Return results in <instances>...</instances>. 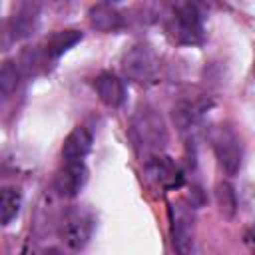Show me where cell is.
I'll return each mask as SVG.
<instances>
[{"label":"cell","instance_id":"6da1fadb","mask_svg":"<svg viewBox=\"0 0 255 255\" xmlns=\"http://www.w3.org/2000/svg\"><path fill=\"white\" fill-rule=\"evenodd\" d=\"M131 141L139 155H145V161L153 155H159L167 145V128L157 110L143 106L131 118L129 128Z\"/></svg>","mask_w":255,"mask_h":255},{"label":"cell","instance_id":"7a4b0ae2","mask_svg":"<svg viewBox=\"0 0 255 255\" xmlns=\"http://www.w3.org/2000/svg\"><path fill=\"white\" fill-rule=\"evenodd\" d=\"M167 34L173 42L185 46H197L203 42V16L195 4L183 2L171 8L167 18Z\"/></svg>","mask_w":255,"mask_h":255},{"label":"cell","instance_id":"3957f363","mask_svg":"<svg viewBox=\"0 0 255 255\" xmlns=\"http://www.w3.org/2000/svg\"><path fill=\"white\" fill-rule=\"evenodd\" d=\"M122 70L128 80L139 86H151L159 76V58L151 46L139 42L129 46L122 56Z\"/></svg>","mask_w":255,"mask_h":255},{"label":"cell","instance_id":"277c9868","mask_svg":"<svg viewBox=\"0 0 255 255\" xmlns=\"http://www.w3.org/2000/svg\"><path fill=\"white\" fill-rule=\"evenodd\" d=\"M96 219L92 211H88L86 207H72L64 213L60 221V237L70 249L80 251L90 243Z\"/></svg>","mask_w":255,"mask_h":255},{"label":"cell","instance_id":"5b68a950","mask_svg":"<svg viewBox=\"0 0 255 255\" xmlns=\"http://www.w3.org/2000/svg\"><path fill=\"white\" fill-rule=\"evenodd\" d=\"M169 233H171V245L177 255H191L193 243H195V217L193 209L185 205L183 201L169 205Z\"/></svg>","mask_w":255,"mask_h":255},{"label":"cell","instance_id":"8992f818","mask_svg":"<svg viewBox=\"0 0 255 255\" xmlns=\"http://www.w3.org/2000/svg\"><path fill=\"white\" fill-rule=\"evenodd\" d=\"M209 139H211V147H213L219 167L227 175H235L239 171L241 159H243V147H241L239 137L229 128L217 126L209 131Z\"/></svg>","mask_w":255,"mask_h":255},{"label":"cell","instance_id":"52a82bcc","mask_svg":"<svg viewBox=\"0 0 255 255\" xmlns=\"http://www.w3.org/2000/svg\"><path fill=\"white\" fill-rule=\"evenodd\" d=\"M213 108V100L207 98V96H187V98H181L173 110H171V118H173V124L177 126V129L185 131V129H191L193 126L199 124V120L205 116L207 110Z\"/></svg>","mask_w":255,"mask_h":255},{"label":"cell","instance_id":"ba28073f","mask_svg":"<svg viewBox=\"0 0 255 255\" xmlns=\"http://www.w3.org/2000/svg\"><path fill=\"white\" fill-rule=\"evenodd\" d=\"M145 169L151 175V179L161 185L163 189H179L185 181L183 169L179 167V163L175 159H171L169 155H153L145 161Z\"/></svg>","mask_w":255,"mask_h":255},{"label":"cell","instance_id":"9c48e42d","mask_svg":"<svg viewBox=\"0 0 255 255\" xmlns=\"http://www.w3.org/2000/svg\"><path fill=\"white\" fill-rule=\"evenodd\" d=\"M88 181V169L84 161H64V165L56 171L54 177V189L58 191L60 197H76L82 187Z\"/></svg>","mask_w":255,"mask_h":255},{"label":"cell","instance_id":"30bf717a","mask_svg":"<svg viewBox=\"0 0 255 255\" xmlns=\"http://www.w3.org/2000/svg\"><path fill=\"white\" fill-rule=\"evenodd\" d=\"M38 16H40L38 2H20L18 6H14L8 20V34L12 36V40L28 38L38 24Z\"/></svg>","mask_w":255,"mask_h":255},{"label":"cell","instance_id":"8fae6325","mask_svg":"<svg viewBox=\"0 0 255 255\" xmlns=\"http://www.w3.org/2000/svg\"><path fill=\"white\" fill-rule=\"evenodd\" d=\"M94 90L98 98L108 106V108H120L126 100V88L124 82L114 76L112 72H102L94 78Z\"/></svg>","mask_w":255,"mask_h":255},{"label":"cell","instance_id":"7c38bea8","mask_svg":"<svg viewBox=\"0 0 255 255\" xmlns=\"http://www.w3.org/2000/svg\"><path fill=\"white\" fill-rule=\"evenodd\" d=\"M90 149H92V133L86 128L78 126L64 139L62 157H64V161H84V157L90 153Z\"/></svg>","mask_w":255,"mask_h":255},{"label":"cell","instance_id":"4fadbf2b","mask_svg":"<svg viewBox=\"0 0 255 255\" xmlns=\"http://www.w3.org/2000/svg\"><path fill=\"white\" fill-rule=\"evenodd\" d=\"M88 18H90V24L100 32H118L124 26V16L118 12L116 6L106 2L94 4L88 10Z\"/></svg>","mask_w":255,"mask_h":255},{"label":"cell","instance_id":"5bb4252c","mask_svg":"<svg viewBox=\"0 0 255 255\" xmlns=\"http://www.w3.org/2000/svg\"><path fill=\"white\" fill-rule=\"evenodd\" d=\"M80 40H82V32H78V30H58V32H54L46 40V44H44V48L40 52L44 64L52 62V60H58L66 50L76 46Z\"/></svg>","mask_w":255,"mask_h":255},{"label":"cell","instance_id":"9a60e30c","mask_svg":"<svg viewBox=\"0 0 255 255\" xmlns=\"http://www.w3.org/2000/svg\"><path fill=\"white\" fill-rule=\"evenodd\" d=\"M215 203L223 217L231 219L237 213V195L229 181H219L215 185Z\"/></svg>","mask_w":255,"mask_h":255},{"label":"cell","instance_id":"2e32d148","mask_svg":"<svg viewBox=\"0 0 255 255\" xmlns=\"http://www.w3.org/2000/svg\"><path fill=\"white\" fill-rule=\"evenodd\" d=\"M20 203H22V195L16 187H4L0 191V219H2V225H8L18 215Z\"/></svg>","mask_w":255,"mask_h":255},{"label":"cell","instance_id":"e0dca14e","mask_svg":"<svg viewBox=\"0 0 255 255\" xmlns=\"http://www.w3.org/2000/svg\"><path fill=\"white\" fill-rule=\"evenodd\" d=\"M20 84V70L14 62H4L0 70V94L2 98H10Z\"/></svg>","mask_w":255,"mask_h":255},{"label":"cell","instance_id":"ac0fdd59","mask_svg":"<svg viewBox=\"0 0 255 255\" xmlns=\"http://www.w3.org/2000/svg\"><path fill=\"white\" fill-rule=\"evenodd\" d=\"M245 241H247V245H251V247L255 249V225L247 229V233H245Z\"/></svg>","mask_w":255,"mask_h":255},{"label":"cell","instance_id":"d6986e66","mask_svg":"<svg viewBox=\"0 0 255 255\" xmlns=\"http://www.w3.org/2000/svg\"><path fill=\"white\" fill-rule=\"evenodd\" d=\"M44 255H64V253H62L60 249H56V247H52V249H48V251H46Z\"/></svg>","mask_w":255,"mask_h":255},{"label":"cell","instance_id":"ffe728a7","mask_svg":"<svg viewBox=\"0 0 255 255\" xmlns=\"http://www.w3.org/2000/svg\"><path fill=\"white\" fill-rule=\"evenodd\" d=\"M253 74H255V64H253Z\"/></svg>","mask_w":255,"mask_h":255},{"label":"cell","instance_id":"44dd1931","mask_svg":"<svg viewBox=\"0 0 255 255\" xmlns=\"http://www.w3.org/2000/svg\"><path fill=\"white\" fill-rule=\"evenodd\" d=\"M253 255H255V253H253Z\"/></svg>","mask_w":255,"mask_h":255}]
</instances>
